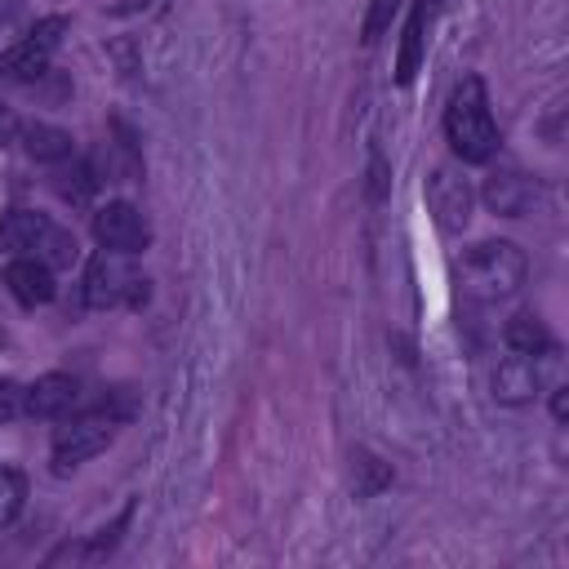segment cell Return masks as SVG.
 Instances as JSON below:
<instances>
[{
	"instance_id": "cell-8",
	"label": "cell",
	"mask_w": 569,
	"mask_h": 569,
	"mask_svg": "<svg viewBox=\"0 0 569 569\" xmlns=\"http://www.w3.org/2000/svg\"><path fill=\"white\" fill-rule=\"evenodd\" d=\"M485 204L493 209V213H502V218H525L529 209H533V200H538V182L533 178H525L520 169H498V173H489L485 178Z\"/></svg>"
},
{
	"instance_id": "cell-7",
	"label": "cell",
	"mask_w": 569,
	"mask_h": 569,
	"mask_svg": "<svg viewBox=\"0 0 569 569\" xmlns=\"http://www.w3.org/2000/svg\"><path fill=\"white\" fill-rule=\"evenodd\" d=\"M62 31H67V18H44V22H36L31 36H27L18 49L4 53V71H9L13 80H36V76L49 67V58H53Z\"/></svg>"
},
{
	"instance_id": "cell-18",
	"label": "cell",
	"mask_w": 569,
	"mask_h": 569,
	"mask_svg": "<svg viewBox=\"0 0 569 569\" xmlns=\"http://www.w3.org/2000/svg\"><path fill=\"white\" fill-rule=\"evenodd\" d=\"M351 462H356V476H360V480H356V493H360V498H373L382 485H391V467H382L369 449H356Z\"/></svg>"
},
{
	"instance_id": "cell-6",
	"label": "cell",
	"mask_w": 569,
	"mask_h": 569,
	"mask_svg": "<svg viewBox=\"0 0 569 569\" xmlns=\"http://www.w3.org/2000/svg\"><path fill=\"white\" fill-rule=\"evenodd\" d=\"M471 200L476 196H471V187H467V178L458 169H449V164L431 169V178H427V204H431L440 231H462L471 222Z\"/></svg>"
},
{
	"instance_id": "cell-20",
	"label": "cell",
	"mask_w": 569,
	"mask_h": 569,
	"mask_svg": "<svg viewBox=\"0 0 569 569\" xmlns=\"http://www.w3.org/2000/svg\"><path fill=\"white\" fill-rule=\"evenodd\" d=\"M396 9H400V0H369V13H365V27H360V40H365V44H373V40L391 27Z\"/></svg>"
},
{
	"instance_id": "cell-21",
	"label": "cell",
	"mask_w": 569,
	"mask_h": 569,
	"mask_svg": "<svg viewBox=\"0 0 569 569\" xmlns=\"http://www.w3.org/2000/svg\"><path fill=\"white\" fill-rule=\"evenodd\" d=\"M18 413H27V387H18L13 378H0V422H13Z\"/></svg>"
},
{
	"instance_id": "cell-16",
	"label": "cell",
	"mask_w": 569,
	"mask_h": 569,
	"mask_svg": "<svg viewBox=\"0 0 569 569\" xmlns=\"http://www.w3.org/2000/svg\"><path fill=\"white\" fill-rule=\"evenodd\" d=\"M53 187H58V196H62V200H71V204H89V200H93V191H98L93 164H89V160H71V169H62Z\"/></svg>"
},
{
	"instance_id": "cell-10",
	"label": "cell",
	"mask_w": 569,
	"mask_h": 569,
	"mask_svg": "<svg viewBox=\"0 0 569 569\" xmlns=\"http://www.w3.org/2000/svg\"><path fill=\"white\" fill-rule=\"evenodd\" d=\"M4 284H9V293L22 302V307H44L58 289H53V267L49 262H40V258H13L9 267H4Z\"/></svg>"
},
{
	"instance_id": "cell-4",
	"label": "cell",
	"mask_w": 569,
	"mask_h": 569,
	"mask_svg": "<svg viewBox=\"0 0 569 569\" xmlns=\"http://www.w3.org/2000/svg\"><path fill=\"white\" fill-rule=\"evenodd\" d=\"M116 440V418L111 413H84V418H71L67 427H58L53 436V471H71L89 458H98L107 445Z\"/></svg>"
},
{
	"instance_id": "cell-13",
	"label": "cell",
	"mask_w": 569,
	"mask_h": 569,
	"mask_svg": "<svg viewBox=\"0 0 569 569\" xmlns=\"http://www.w3.org/2000/svg\"><path fill=\"white\" fill-rule=\"evenodd\" d=\"M431 4L436 0H418V9L409 13L405 22V36H400V53H396V84H413L418 67H422V53H427V18H431Z\"/></svg>"
},
{
	"instance_id": "cell-22",
	"label": "cell",
	"mask_w": 569,
	"mask_h": 569,
	"mask_svg": "<svg viewBox=\"0 0 569 569\" xmlns=\"http://www.w3.org/2000/svg\"><path fill=\"white\" fill-rule=\"evenodd\" d=\"M551 418H556V422L569 418V387H556V391H551Z\"/></svg>"
},
{
	"instance_id": "cell-2",
	"label": "cell",
	"mask_w": 569,
	"mask_h": 569,
	"mask_svg": "<svg viewBox=\"0 0 569 569\" xmlns=\"http://www.w3.org/2000/svg\"><path fill=\"white\" fill-rule=\"evenodd\" d=\"M445 138H449V147H453V156L462 164H485L498 151V124H493V111H489V98H485V80L480 76H467L449 93Z\"/></svg>"
},
{
	"instance_id": "cell-3",
	"label": "cell",
	"mask_w": 569,
	"mask_h": 569,
	"mask_svg": "<svg viewBox=\"0 0 569 569\" xmlns=\"http://www.w3.org/2000/svg\"><path fill=\"white\" fill-rule=\"evenodd\" d=\"M147 298V280L133 276L120 253L102 249L98 258H89L84 267V302L89 307H120V302H142Z\"/></svg>"
},
{
	"instance_id": "cell-19",
	"label": "cell",
	"mask_w": 569,
	"mask_h": 569,
	"mask_svg": "<svg viewBox=\"0 0 569 569\" xmlns=\"http://www.w3.org/2000/svg\"><path fill=\"white\" fill-rule=\"evenodd\" d=\"M36 258L49 262V267H71V262H76V240H71L67 231L49 227V236H44L40 249H36Z\"/></svg>"
},
{
	"instance_id": "cell-11",
	"label": "cell",
	"mask_w": 569,
	"mask_h": 569,
	"mask_svg": "<svg viewBox=\"0 0 569 569\" xmlns=\"http://www.w3.org/2000/svg\"><path fill=\"white\" fill-rule=\"evenodd\" d=\"M538 396V360L511 351L507 360H498L493 369V400L502 405H529Z\"/></svg>"
},
{
	"instance_id": "cell-17",
	"label": "cell",
	"mask_w": 569,
	"mask_h": 569,
	"mask_svg": "<svg viewBox=\"0 0 569 569\" xmlns=\"http://www.w3.org/2000/svg\"><path fill=\"white\" fill-rule=\"evenodd\" d=\"M22 502H27V476L18 467H0V529L18 520Z\"/></svg>"
},
{
	"instance_id": "cell-9",
	"label": "cell",
	"mask_w": 569,
	"mask_h": 569,
	"mask_svg": "<svg viewBox=\"0 0 569 569\" xmlns=\"http://www.w3.org/2000/svg\"><path fill=\"white\" fill-rule=\"evenodd\" d=\"M80 400V382L71 373H40L27 387V413L31 418H67Z\"/></svg>"
},
{
	"instance_id": "cell-23",
	"label": "cell",
	"mask_w": 569,
	"mask_h": 569,
	"mask_svg": "<svg viewBox=\"0 0 569 569\" xmlns=\"http://www.w3.org/2000/svg\"><path fill=\"white\" fill-rule=\"evenodd\" d=\"M13 4H22V0H0V9H13Z\"/></svg>"
},
{
	"instance_id": "cell-1",
	"label": "cell",
	"mask_w": 569,
	"mask_h": 569,
	"mask_svg": "<svg viewBox=\"0 0 569 569\" xmlns=\"http://www.w3.org/2000/svg\"><path fill=\"white\" fill-rule=\"evenodd\" d=\"M458 284L467 298L476 302H498V298H511L525 276H529V258L520 244L511 240H480L471 244L462 258H458Z\"/></svg>"
},
{
	"instance_id": "cell-14",
	"label": "cell",
	"mask_w": 569,
	"mask_h": 569,
	"mask_svg": "<svg viewBox=\"0 0 569 569\" xmlns=\"http://www.w3.org/2000/svg\"><path fill=\"white\" fill-rule=\"evenodd\" d=\"M22 147H27L31 160H44V164L71 160V133L58 129V124H40V120L27 124V129H22Z\"/></svg>"
},
{
	"instance_id": "cell-12",
	"label": "cell",
	"mask_w": 569,
	"mask_h": 569,
	"mask_svg": "<svg viewBox=\"0 0 569 569\" xmlns=\"http://www.w3.org/2000/svg\"><path fill=\"white\" fill-rule=\"evenodd\" d=\"M49 218L44 213H36V209H13V213H4L0 218V253H13V258H22V253H36L40 249V240L49 236Z\"/></svg>"
},
{
	"instance_id": "cell-5",
	"label": "cell",
	"mask_w": 569,
	"mask_h": 569,
	"mask_svg": "<svg viewBox=\"0 0 569 569\" xmlns=\"http://www.w3.org/2000/svg\"><path fill=\"white\" fill-rule=\"evenodd\" d=\"M93 240L111 253H142L147 240H151V227L129 200H107L93 213Z\"/></svg>"
},
{
	"instance_id": "cell-15",
	"label": "cell",
	"mask_w": 569,
	"mask_h": 569,
	"mask_svg": "<svg viewBox=\"0 0 569 569\" xmlns=\"http://www.w3.org/2000/svg\"><path fill=\"white\" fill-rule=\"evenodd\" d=\"M502 338H507V347L511 351H520V356H547L551 351V333H547V325L533 316V311H520V316H511L507 320V329H502Z\"/></svg>"
}]
</instances>
